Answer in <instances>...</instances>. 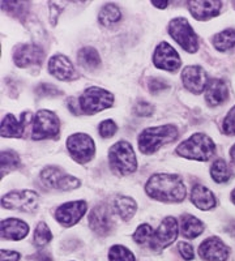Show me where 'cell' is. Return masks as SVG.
Listing matches in <instances>:
<instances>
[{
  "label": "cell",
  "instance_id": "cell-43",
  "mask_svg": "<svg viewBox=\"0 0 235 261\" xmlns=\"http://www.w3.org/2000/svg\"><path fill=\"white\" fill-rule=\"evenodd\" d=\"M36 257H37V260H39V261H53L50 253L45 252V251H42V252L37 253Z\"/></svg>",
  "mask_w": 235,
  "mask_h": 261
},
{
  "label": "cell",
  "instance_id": "cell-47",
  "mask_svg": "<svg viewBox=\"0 0 235 261\" xmlns=\"http://www.w3.org/2000/svg\"><path fill=\"white\" fill-rule=\"evenodd\" d=\"M231 200H232V202L235 204V190L231 192Z\"/></svg>",
  "mask_w": 235,
  "mask_h": 261
},
{
  "label": "cell",
  "instance_id": "cell-5",
  "mask_svg": "<svg viewBox=\"0 0 235 261\" xmlns=\"http://www.w3.org/2000/svg\"><path fill=\"white\" fill-rule=\"evenodd\" d=\"M79 102H80L81 113L92 115V114L99 113V111L106 110L113 106L114 97L108 90L93 86V88H88L81 94Z\"/></svg>",
  "mask_w": 235,
  "mask_h": 261
},
{
  "label": "cell",
  "instance_id": "cell-21",
  "mask_svg": "<svg viewBox=\"0 0 235 261\" xmlns=\"http://www.w3.org/2000/svg\"><path fill=\"white\" fill-rule=\"evenodd\" d=\"M229 90L226 84L220 79H213L208 83L205 89V99L209 106H218L227 99Z\"/></svg>",
  "mask_w": 235,
  "mask_h": 261
},
{
  "label": "cell",
  "instance_id": "cell-1",
  "mask_svg": "<svg viewBox=\"0 0 235 261\" xmlns=\"http://www.w3.org/2000/svg\"><path fill=\"white\" fill-rule=\"evenodd\" d=\"M145 191L150 197L162 202H180L186 197L185 184L176 174H154L149 178Z\"/></svg>",
  "mask_w": 235,
  "mask_h": 261
},
{
  "label": "cell",
  "instance_id": "cell-23",
  "mask_svg": "<svg viewBox=\"0 0 235 261\" xmlns=\"http://www.w3.org/2000/svg\"><path fill=\"white\" fill-rule=\"evenodd\" d=\"M113 205L115 213L119 214V217L123 221L131 220L134 214L136 213V202H135L134 199L127 197V196H115Z\"/></svg>",
  "mask_w": 235,
  "mask_h": 261
},
{
  "label": "cell",
  "instance_id": "cell-30",
  "mask_svg": "<svg viewBox=\"0 0 235 261\" xmlns=\"http://www.w3.org/2000/svg\"><path fill=\"white\" fill-rule=\"evenodd\" d=\"M20 166V157L12 150L2 151V174H8Z\"/></svg>",
  "mask_w": 235,
  "mask_h": 261
},
{
  "label": "cell",
  "instance_id": "cell-17",
  "mask_svg": "<svg viewBox=\"0 0 235 261\" xmlns=\"http://www.w3.org/2000/svg\"><path fill=\"white\" fill-rule=\"evenodd\" d=\"M48 71L50 73L60 81H71L76 79L77 73L74 71L71 60L64 55H54L48 62Z\"/></svg>",
  "mask_w": 235,
  "mask_h": 261
},
{
  "label": "cell",
  "instance_id": "cell-45",
  "mask_svg": "<svg viewBox=\"0 0 235 261\" xmlns=\"http://www.w3.org/2000/svg\"><path fill=\"white\" fill-rule=\"evenodd\" d=\"M226 231L229 232V234L235 235V222H231V223H230V225H227Z\"/></svg>",
  "mask_w": 235,
  "mask_h": 261
},
{
  "label": "cell",
  "instance_id": "cell-31",
  "mask_svg": "<svg viewBox=\"0 0 235 261\" xmlns=\"http://www.w3.org/2000/svg\"><path fill=\"white\" fill-rule=\"evenodd\" d=\"M53 239V234H51L50 228L46 223L41 222L37 226L36 231H34L33 242L37 247H43Z\"/></svg>",
  "mask_w": 235,
  "mask_h": 261
},
{
  "label": "cell",
  "instance_id": "cell-7",
  "mask_svg": "<svg viewBox=\"0 0 235 261\" xmlns=\"http://www.w3.org/2000/svg\"><path fill=\"white\" fill-rule=\"evenodd\" d=\"M60 123L55 113L50 110H39L33 120V140L53 139L58 135Z\"/></svg>",
  "mask_w": 235,
  "mask_h": 261
},
{
  "label": "cell",
  "instance_id": "cell-14",
  "mask_svg": "<svg viewBox=\"0 0 235 261\" xmlns=\"http://www.w3.org/2000/svg\"><path fill=\"white\" fill-rule=\"evenodd\" d=\"M87 202L85 201H72L60 205L55 212V218L63 226H73L83 218L87 212Z\"/></svg>",
  "mask_w": 235,
  "mask_h": 261
},
{
  "label": "cell",
  "instance_id": "cell-46",
  "mask_svg": "<svg viewBox=\"0 0 235 261\" xmlns=\"http://www.w3.org/2000/svg\"><path fill=\"white\" fill-rule=\"evenodd\" d=\"M230 158H231L232 163H234V165H235V144H234V145H232L231 151H230Z\"/></svg>",
  "mask_w": 235,
  "mask_h": 261
},
{
  "label": "cell",
  "instance_id": "cell-34",
  "mask_svg": "<svg viewBox=\"0 0 235 261\" xmlns=\"http://www.w3.org/2000/svg\"><path fill=\"white\" fill-rule=\"evenodd\" d=\"M98 130H99V135H101L103 139H110V137H113L114 135L116 134L118 125L115 124V122H113V120L109 119V120H103V122L99 124Z\"/></svg>",
  "mask_w": 235,
  "mask_h": 261
},
{
  "label": "cell",
  "instance_id": "cell-42",
  "mask_svg": "<svg viewBox=\"0 0 235 261\" xmlns=\"http://www.w3.org/2000/svg\"><path fill=\"white\" fill-rule=\"evenodd\" d=\"M67 106H68L71 113L74 114V115H80L81 114L80 102H79V99H76V98H69L68 101H67Z\"/></svg>",
  "mask_w": 235,
  "mask_h": 261
},
{
  "label": "cell",
  "instance_id": "cell-48",
  "mask_svg": "<svg viewBox=\"0 0 235 261\" xmlns=\"http://www.w3.org/2000/svg\"><path fill=\"white\" fill-rule=\"evenodd\" d=\"M232 4H234V8H235V2H232Z\"/></svg>",
  "mask_w": 235,
  "mask_h": 261
},
{
  "label": "cell",
  "instance_id": "cell-12",
  "mask_svg": "<svg viewBox=\"0 0 235 261\" xmlns=\"http://www.w3.org/2000/svg\"><path fill=\"white\" fill-rule=\"evenodd\" d=\"M153 63H154L157 68H161L170 72L178 71L181 64L178 53L167 42H162L155 48L154 55H153Z\"/></svg>",
  "mask_w": 235,
  "mask_h": 261
},
{
  "label": "cell",
  "instance_id": "cell-26",
  "mask_svg": "<svg viewBox=\"0 0 235 261\" xmlns=\"http://www.w3.org/2000/svg\"><path fill=\"white\" fill-rule=\"evenodd\" d=\"M213 46L218 51H229L235 46V30L226 29L216 34L213 38Z\"/></svg>",
  "mask_w": 235,
  "mask_h": 261
},
{
  "label": "cell",
  "instance_id": "cell-28",
  "mask_svg": "<svg viewBox=\"0 0 235 261\" xmlns=\"http://www.w3.org/2000/svg\"><path fill=\"white\" fill-rule=\"evenodd\" d=\"M64 175H66V172H63L59 167L50 166L46 167V169L41 172V179L46 187L58 188L59 187L60 180H62Z\"/></svg>",
  "mask_w": 235,
  "mask_h": 261
},
{
  "label": "cell",
  "instance_id": "cell-39",
  "mask_svg": "<svg viewBox=\"0 0 235 261\" xmlns=\"http://www.w3.org/2000/svg\"><path fill=\"white\" fill-rule=\"evenodd\" d=\"M134 111L137 116H149V115H152L153 106L149 103V102L140 101L136 106H135Z\"/></svg>",
  "mask_w": 235,
  "mask_h": 261
},
{
  "label": "cell",
  "instance_id": "cell-18",
  "mask_svg": "<svg viewBox=\"0 0 235 261\" xmlns=\"http://www.w3.org/2000/svg\"><path fill=\"white\" fill-rule=\"evenodd\" d=\"M32 120V114H21V119L17 120L12 114L4 116L2 120V136L3 137H21L24 135L25 128Z\"/></svg>",
  "mask_w": 235,
  "mask_h": 261
},
{
  "label": "cell",
  "instance_id": "cell-3",
  "mask_svg": "<svg viewBox=\"0 0 235 261\" xmlns=\"http://www.w3.org/2000/svg\"><path fill=\"white\" fill-rule=\"evenodd\" d=\"M216 151L213 140L204 134H195L176 148L180 157L195 161H209Z\"/></svg>",
  "mask_w": 235,
  "mask_h": 261
},
{
  "label": "cell",
  "instance_id": "cell-15",
  "mask_svg": "<svg viewBox=\"0 0 235 261\" xmlns=\"http://www.w3.org/2000/svg\"><path fill=\"white\" fill-rule=\"evenodd\" d=\"M181 81H183L186 89L195 93V94H200L201 92H204L206 89V85H208L205 71L199 65L186 67L181 72Z\"/></svg>",
  "mask_w": 235,
  "mask_h": 261
},
{
  "label": "cell",
  "instance_id": "cell-32",
  "mask_svg": "<svg viewBox=\"0 0 235 261\" xmlns=\"http://www.w3.org/2000/svg\"><path fill=\"white\" fill-rule=\"evenodd\" d=\"M110 261H135L134 253L124 246H113L109 251Z\"/></svg>",
  "mask_w": 235,
  "mask_h": 261
},
{
  "label": "cell",
  "instance_id": "cell-25",
  "mask_svg": "<svg viewBox=\"0 0 235 261\" xmlns=\"http://www.w3.org/2000/svg\"><path fill=\"white\" fill-rule=\"evenodd\" d=\"M204 230V225L196 217L191 216V214H185L180 220V231L181 235H185L188 239L199 237Z\"/></svg>",
  "mask_w": 235,
  "mask_h": 261
},
{
  "label": "cell",
  "instance_id": "cell-27",
  "mask_svg": "<svg viewBox=\"0 0 235 261\" xmlns=\"http://www.w3.org/2000/svg\"><path fill=\"white\" fill-rule=\"evenodd\" d=\"M122 15H120L119 8L115 6V4H106L103 6V8L99 11V22L105 27H111V25L116 24L118 21L120 20Z\"/></svg>",
  "mask_w": 235,
  "mask_h": 261
},
{
  "label": "cell",
  "instance_id": "cell-29",
  "mask_svg": "<svg viewBox=\"0 0 235 261\" xmlns=\"http://www.w3.org/2000/svg\"><path fill=\"white\" fill-rule=\"evenodd\" d=\"M211 175L216 183H226L231 178L232 174L225 160H217L212 165Z\"/></svg>",
  "mask_w": 235,
  "mask_h": 261
},
{
  "label": "cell",
  "instance_id": "cell-13",
  "mask_svg": "<svg viewBox=\"0 0 235 261\" xmlns=\"http://www.w3.org/2000/svg\"><path fill=\"white\" fill-rule=\"evenodd\" d=\"M230 248L217 237H211L199 247V255L205 261H226Z\"/></svg>",
  "mask_w": 235,
  "mask_h": 261
},
{
  "label": "cell",
  "instance_id": "cell-19",
  "mask_svg": "<svg viewBox=\"0 0 235 261\" xmlns=\"http://www.w3.org/2000/svg\"><path fill=\"white\" fill-rule=\"evenodd\" d=\"M222 9V2H190V12L196 20L216 17Z\"/></svg>",
  "mask_w": 235,
  "mask_h": 261
},
{
  "label": "cell",
  "instance_id": "cell-9",
  "mask_svg": "<svg viewBox=\"0 0 235 261\" xmlns=\"http://www.w3.org/2000/svg\"><path fill=\"white\" fill-rule=\"evenodd\" d=\"M178 222L174 217H166L161 222V225L158 226V228L153 232V237L149 242V247L153 251H162L170 244L173 243L178 237Z\"/></svg>",
  "mask_w": 235,
  "mask_h": 261
},
{
  "label": "cell",
  "instance_id": "cell-38",
  "mask_svg": "<svg viewBox=\"0 0 235 261\" xmlns=\"http://www.w3.org/2000/svg\"><path fill=\"white\" fill-rule=\"evenodd\" d=\"M148 88L152 93H160L166 90L167 88H169V84H167L164 79L152 77L148 81Z\"/></svg>",
  "mask_w": 235,
  "mask_h": 261
},
{
  "label": "cell",
  "instance_id": "cell-8",
  "mask_svg": "<svg viewBox=\"0 0 235 261\" xmlns=\"http://www.w3.org/2000/svg\"><path fill=\"white\" fill-rule=\"evenodd\" d=\"M67 149L76 162L87 163L94 157L95 145L92 137L85 134H74L67 140Z\"/></svg>",
  "mask_w": 235,
  "mask_h": 261
},
{
  "label": "cell",
  "instance_id": "cell-44",
  "mask_svg": "<svg viewBox=\"0 0 235 261\" xmlns=\"http://www.w3.org/2000/svg\"><path fill=\"white\" fill-rule=\"evenodd\" d=\"M152 4H154L157 8H166V6L169 4V2H155V0H153Z\"/></svg>",
  "mask_w": 235,
  "mask_h": 261
},
{
  "label": "cell",
  "instance_id": "cell-2",
  "mask_svg": "<svg viewBox=\"0 0 235 261\" xmlns=\"http://www.w3.org/2000/svg\"><path fill=\"white\" fill-rule=\"evenodd\" d=\"M178 135V128L171 124L146 128L139 136V149L144 154H152L165 144L175 141Z\"/></svg>",
  "mask_w": 235,
  "mask_h": 261
},
{
  "label": "cell",
  "instance_id": "cell-36",
  "mask_svg": "<svg viewBox=\"0 0 235 261\" xmlns=\"http://www.w3.org/2000/svg\"><path fill=\"white\" fill-rule=\"evenodd\" d=\"M79 187H80V180L74 178V176L67 175L66 174V175L63 176L62 180H60L58 190L72 191V190H76V188H79Z\"/></svg>",
  "mask_w": 235,
  "mask_h": 261
},
{
  "label": "cell",
  "instance_id": "cell-16",
  "mask_svg": "<svg viewBox=\"0 0 235 261\" xmlns=\"http://www.w3.org/2000/svg\"><path fill=\"white\" fill-rule=\"evenodd\" d=\"M89 226L95 234L105 237L111 231L113 221H111L110 211L106 205L101 204L93 208L89 214Z\"/></svg>",
  "mask_w": 235,
  "mask_h": 261
},
{
  "label": "cell",
  "instance_id": "cell-37",
  "mask_svg": "<svg viewBox=\"0 0 235 261\" xmlns=\"http://www.w3.org/2000/svg\"><path fill=\"white\" fill-rule=\"evenodd\" d=\"M223 132L226 135H235V106L227 113L223 120Z\"/></svg>",
  "mask_w": 235,
  "mask_h": 261
},
{
  "label": "cell",
  "instance_id": "cell-22",
  "mask_svg": "<svg viewBox=\"0 0 235 261\" xmlns=\"http://www.w3.org/2000/svg\"><path fill=\"white\" fill-rule=\"evenodd\" d=\"M191 201L196 208L201 209V211H209L216 206V197L213 192L200 184L195 186L191 192Z\"/></svg>",
  "mask_w": 235,
  "mask_h": 261
},
{
  "label": "cell",
  "instance_id": "cell-40",
  "mask_svg": "<svg viewBox=\"0 0 235 261\" xmlns=\"http://www.w3.org/2000/svg\"><path fill=\"white\" fill-rule=\"evenodd\" d=\"M178 246L179 252H180L181 257L185 258V260H192L194 258V248H192L191 244L186 243V242H180Z\"/></svg>",
  "mask_w": 235,
  "mask_h": 261
},
{
  "label": "cell",
  "instance_id": "cell-11",
  "mask_svg": "<svg viewBox=\"0 0 235 261\" xmlns=\"http://www.w3.org/2000/svg\"><path fill=\"white\" fill-rule=\"evenodd\" d=\"M45 58V51L34 43H24L16 46L13 51L15 64L20 68H27L29 65L41 64Z\"/></svg>",
  "mask_w": 235,
  "mask_h": 261
},
{
  "label": "cell",
  "instance_id": "cell-41",
  "mask_svg": "<svg viewBox=\"0 0 235 261\" xmlns=\"http://www.w3.org/2000/svg\"><path fill=\"white\" fill-rule=\"evenodd\" d=\"M20 260V253L16 251H7L2 249V261H18Z\"/></svg>",
  "mask_w": 235,
  "mask_h": 261
},
{
  "label": "cell",
  "instance_id": "cell-20",
  "mask_svg": "<svg viewBox=\"0 0 235 261\" xmlns=\"http://www.w3.org/2000/svg\"><path fill=\"white\" fill-rule=\"evenodd\" d=\"M29 232V226L17 218H8L2 222V237L9 241H21Z\"/></svg>",
  "mask_w": 235,
  "mask_h": 261
},
{
  "label": "cell",
  "instance_id": "cell-35",
  "mask_svg": "<svg viewBox=\"0 0 235 261\" xmlns=\"http://www.w3.org/2000/svg\"><path fill=\"white\" fill-rule=\"evenodd\" d=\"M36 93L39 97H57L62 95V92L58 89L57 86L50 85V84H41L36 88Z\"/></svg>",
  "mask_w": 235,
  "mask_h": 261
},
{
  "label": "cell",
  "instance_id": "cell-10",
  "mask_svg": "<svg viewBox=\"0 0 235 261\" xmlns=\"http://www.w3.org/2000/svg\"><path fill=\"white\" fill-rule=\"evenodd\" d=\"M2 205L7 209L33 213L38 206V195L33 191H13L2 199Z\"/></svg>",
  "mask_w": 235,
  "mask_h": 261
},
{
  "label": "cell",
  "instance_id": "cell-24",
  "mask_svg": "<svg viewBox=\"0 0 235 261\" xmlns=\"http://www.w3.org/2000/svg\"><path fill=\"white\" fill-rule=\"evenodd\" d=\"M79 64L88 71H94L101 65V58L94 47H83L77 54Z\"/></svg>",
  "mask_w": 235,
  "mask_h": 261
},
{
  "label": "cell",
  "instance_id": "cell-4",
  "mask_svg": "<svg viewBox=\"0 0 235 261\" xmlns=\"http://www.w3.org/2000/svg\"><path fill=\"white\" fill-rule=\"evenodd\" d=\"M110 167L118 175H129L137 169V160L131 144L118 141L109 150Z\"/></svg>",
  "mask_w": 235,
  "mask_h": 261
},
{
  "label": "cell",
  "instance_id": "cell-6",
  "mask_svg": "<svg viewBox=\"0 0 235 261\" xmlns=\"http://www.w3.org/2000/svg\"><path fill=\"white\" fill-rule=\"evenodd\" d=\"M169 33L175 39L176 43L183 47V50L188 53H196L199 48V38L185 17H176L170 21Z\"/></svg>",
  "mask_w": 235,
  "mask_h": 261
},
{
  "label": "cell",
  "instance_id": "cell-33",
  "mask_svg": "<svg viewBox=\"0 0 235 261\" xmlns=\"http://www.w3.org/2000/svg\"><path fill=\"white\" fill-rule=\"evenodd\" d=\"M153 237V228L148 223H143L137 227V230L134 234V241L137 244H149L150 239Z\"/></svg>",
  "mask_w": 235,
  "mask_h": 261
}]
</instances>
